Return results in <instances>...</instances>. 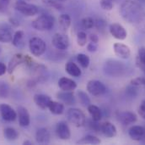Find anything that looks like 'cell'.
Here are the masks:
<instances>
[{"instance_id":"22","label":"cell","mask_w":145,"mask_h":145,"mask_svg":"<svg viewBox=\"0 0 145 145\" xmlns=\"http://www.w3.org/2000/svg\"><path fill=\"white\" fill-rule=\"evenodd\" d=\"M101 132L106 138H109L116 137V133H117V130H116V126L113 125L110 121H106L101 126Z\"/></svg>"},{"instance_id":"36","label":"cell","mask_w":145,"mask_h":145,"mask_svg":"<svg viewBox=\"0 0 145 145\" xmlns=\"http://www.w3.org/2000/svg\"><path fill=\"white\" fill-rule=\"evenodd\" d=\"M86 122H87V125L89 126V128L94 132H99L101 131V126L98 124V121H95L94 120H86Z\"/></svg>"},{"instance_id":"7","label":"cell","mask_w":145,"mask_h":145,"mask_svg":"<svg viewBox=\"0 0 145 145\" xmlns=\"http://www.w3.org/2000/svg\"><path fill=\"white\" fill-rule=\"evenodd\" d=\"M87 91L89 93L95 97H99L106 93V87L105 84L98 80H90L87 83Z\"/></svg>"},{"instance_id":"18","label":"cell","mask_w":145,"mask_h":145,"mask_svg":"<svg viewBox=\"0 0 145 145\" xmlns=\"http://www.w3.org/2000/svg\"><path fill=\"white\" fill-rule=\"evenodd\" d=\"M25 55L22 54H15L10 60L8 66V72L9 74L14 72V70L21 64L25 63Z\"/></svg>"},{"instance_id":"32","label":"cell","mask_w":145,"mask_h":145,"mask_svg":"<svg viewBox=\"0 0 145 145\" xmlns=\"http://www.w3.org/2000/svg\"><path fill=\"white\" fill-rule=\"evenodd\" d=\"M10 88L8 84L3 80H0V99H7L9 96Z\"/></svg>"},{"instance_id":"1","label":"cell","mask_w":145,"mask_h":145,"mask_svg":"<svg viewBox=\"0 0 145 145\" xmlns=\"http://www.w3.org/2000/svg\"><path fill=\"white\" fill-rule=\"evenodd\" d=\"M120 14L123 20L145 33V10L140 3L136 1L127 0L121 3Z\"/></svg>"},{"instance_id":"24","label":"cell","mask_w":145,"mask_h":145,"mask_svg":"<svg viewBox=\"0 0 145 145\" xmlns=\"http://www.w3.org/2000/svg\"><path fill=\"white\" fill-rule=\"evenodd\" d=\"M65 72L73 77H79L82 74L80 68L73 62H68L65 65Z\"/></svg>"},{"instance_id":"14","label":"cell","mask_w":145,"mask_h":145,"mask_svg":"<svg viewBox=\"0 0 145 145\" xmlns=\"http://www.w3.org/2000/svg\"><path fill=\"white\" fill-rule=\"evenodd\" d=\"M17 117L19 120V124L22 127H26L31 123V116L28 109L23 106H19L17 108Z\"/></svg>"},{"instance_id":"51","label":"cell","mask_w":145,"mask_h":145,"mask_svg":"<svg viewBox=\"0 0 145 145\" xmlns=\"http://www.w3.org/2000/svg\"><path fill=\"white\" fill-rule=\"evenodd\" d=\"M140 142L145 144V127H144V137H143V138H142V140H141Z\"/></svg>"},{"instance_id":"23","label":"cell","mask_w":145,"mask_h":145,"mask_svg":"<svg viewBox=\"0 0 145 145\" xmlns=\"http://www.w3.org/2000/svg\"><path fill=\"white\" fill-rule=\"evenodd\" d=\"M128 134L133 140L140 142L144 135V127L141 126H133L129 129Z\"/></svg>"},{"instance_id":"46","label":"cell","mask_w":145,"mask_h":145,"mask_svg":"<svg viewBox=\"0 0 145 145\" xmlns=\"http://www.w3.org/2000/svg\"><path fill=\"white\" fill-rule=\"evenodd\" d=\"M7 72H8V67L5 66V64L0 62V76L4 75Z\"/></svg>"},{"instance_id":"34","label":"cell","mask_w":145,"mask_h":145,"mask_svg":"<svg viewBox=\"0 0 145 145\" xmlns=\"http://www.w3.org/2000/svg\"><path fill=\"white\" fill-rule=\"evenodd\" d=\"M81 26L84 29H91L95 26V21L91 17H85L81 21Z\"/></svg>"},{"instance_id":"47","label":"cell","mask_w":145,"mask_h":145,"mask_svg":"<svg viewBox=\"0 0 145 145\" xmlns=\"http://www.w3.org/2000/svg\"><path fill=\"white\" fill-rule=\"evenodd\" d=\"M89 41L90 42H96L98 43L99 42V36H97L96 34H90L89 36Z\"/></svg>"},{"instance_id":"26","label":"cell","mask_w":145,"mask_h":145,"mask_svg":"<svg viewBox=\"0 0 145 145\" xmlns=\"http://www.w3.org/2000/svg\"><path fill=\"white\" fill-rule=\"evenodd\" d=\"M88 111L89 114L91 116V119L95 121H100L102 118V111L98 106L95 105H89L88 107Z\"/></svg>"},{"instance_id":"29","label":"cell","mask_w":145,"mask_h":145,"mask_svg":"<svg viewBox=\"0 0 145 145\" xmlns=\"http://www.w3.org/2000/svg\"><path fill=\"white\" fill-rule=\"evenodd\" d=\"M101 143V139L93 135H87L77 141L78 144H100Z\"/></svg>"},{"instance_id":"21","label":"cell","mask_w":145,"mask_h":145,"mask_svg":"<svg viewBox=\"0 0 145 145\" xmlns=\"http://www.w3.org/2000/svg\"><path fill=\"white\" fill-rule=\"evenodd\" d=\"M58 87L63 91H73L77 88V83L72 79L61 77L58 80Z\"/></svg>"},{"instance_id":"15","label":"cell","mask_w":145,"mask_h":145,"mask_svg":"<svg viewBox=\"0 0 145 145\" xmlns=\"http://www.w3.org/2000/svg\"><path fill=\"white\" fill-rule=\"evenodd\" d=\"M117 118H118V121L125 126L135 123L137 121V119H138L137 115L133 112H131V111L121 112L117 115Z\"/></svg>"},{"instance_id":"3","label":"cell","mask_w":145,"mask_h":145,"mask_svg":"<svg viewBox=\"0 0 145 145\" xmlns=\"http://www.w3.org/2000/svg\"><path fill=\"white\" fill-rule=\"evenodd\" d=\"M55 19L49 14H42L31 22V26L34 29L40 32L50 31L54 26Z\"/></svg>"},{"instance_id":"53","label":"cell","mask_w":145,"mask_h":145,"mask_svg":"<svg viewBox=\"0 0 145 145\" xmlns=\"http://www.w3.org/2000/svg\"><path fill=\"white\" fill-rule=\"evenodd\" d=\"M0 53H1V48H0Z\"/></svg>"},{"instance_id":"42","label":"cell","mask_w":145,"mask_h":145,"mask_svg":"<svg viewBox=\"0 0 145 145\" xmlns=\"http://www.w3.org/2000/svg\"><path fill=\"white\" fill-rule=\"evenodd\" d=\"M106 22L102 19H98L95 21V26L99 30H103L106 27Z\"/></svg>"},{"instance_id":"50","label":"cell","mask_w":145,"mask_h":145,"mask_svg":"<svg viewBox=\"0 0 145 145\" xmlns=\"http://www.w3.org/2000/svg\"><path fill=\"white\" fill-rule=\"evenodd\" d=\"M25 145H31V144H32V142H31V141H29V140H25V141H24V143H23Z\"/></svg>"},{"instance_id":"27","label":"cell","mask_w":145,"mask_h":145,"mask_svg":"<svg viewBox=\"0 0 145 145\" xmlns=\"http://www.w3.org/2000/svg\"><path fill=\"white\" fill-rule=\"evenodd\" d=\"M3 137L8 141L12 142V141H14L18 138L19 132L15 128L11 127V126H8V127L4 128V130H3Z\"/></svg>"},{"instance_id":"44","label":"cell","mask_w":145,"mask_h":145,"mask_svg":"<svg viewBox=\"0 0 145 145\" xmlns=\"http://www.w3.org/2000/svg\"><path fill=\"white\" fill-rule=\"evenodd\" d=\"M138 115H140V117L145 120V99L142 101L140 106L138 107Z\"/></svg>"},{"instance_id":"49","label":"cell","mask_w":145,"mask_h":145,"mask_svg":"<svg viewBox=\"0 0 145 145\" xmlns=\"http://www.w3.org/2000/svg\"><path fill=\"white\" fill-rule=\"evenodd\" d=\"M9 22H10V24L13 25L14 26H20V22H19L16 19H14V18H9Z\"/></svg>"},{"instance_id":"25","label":"cell","mask_w":145,"mask_h":145,"mask_svg":"<svg viewBox=\"0 0 145 145\" xmlns=\"http://www.w3.org/2000/svg\"><path fill=\"white\" fill-rule=\"evenodd\" d=\"M25 33L23 31H17L14 32L13 35V39H12V43L14 47L22 48L25 47Z\"/></svg>"},{"instance_id":"2","label":"cell","mask_w":145,"mask_h":145,"mask_svg":"<svg viewBox=\"0 0 145 145\" xmlns=\"http://www.w3.org/2000/svg\"><path fill=\"white\" fill-rule=\"evenodd\" d=\"M127 71V66L119 60L109 59L103 65V72L110 77L123 76Z\"/></svg>"},{"instance_id":"37","label":"cell","mask_w":145,"mask_h":145,"mask_svg":"<svg viewBox=\"0 0 145 145\" xmlns=\"http://www.w3.org/2000/svg\"><path fill=\"white\" fill-rule=\"evenodd\" d=\"M100 5H101V9H103L104 10L110 11L113 9V6H114L113 0H101Z\"/></svg>"},{"instance_id":"13","label":"cell","mask_w":145,"mask_h":145,"mask_svg":"<svg viewBox=\"0 0 145 145\" xmlns=\"http://www.w3.org/2000/svg\"><path fill=\"white\" fill-rule=\"evenodd\" d=\"M113 50L115 54L122 60H127L131 56V49L126 44L121 42H116L113 45Z\"/></svg>"},{"instance_id":"12","label":"cell","mask_w":145,"mask_h":145,"mask_svg":"<svg viewBox=\"0 0 145 145\" xmlns=\"http://www.w3.org/2000/svg\"><path fill=\"white\" fill-rule=\"evenodd\" d=\"M110 33L114 38L117 40H125L127 36V32L126 29L118 23H113L109 27Z\"/></svg>"},{"instance_id":"4","label":"cell","mask_w":145,"mask_h":145,"mask_svg":"<svg viewBox=\"0 0 145 145\" xmlns=\"http://www.w3.org/2000/svg\"><path fill=\"white\" fill-rule=\"evenodd\" d=\"M67 120L77 127H81L86 123V116L82 110L77 108H70L66 112Z\"/></svg>"},{"instance_id":"19","label":"cell","mask_w":145,"mask_h":145,"mask_svg":"<svg viewBox=\"0 0 145 145\" xmlns=\"http://www.w3.org/2000/svg\"><path fill=\"white\" fill-rule=\"evenodd\" d=\"M33 99L36 106L41 109H46V108H48L49 104L52 101L50 96L43 93H37L34 96Z\"/></svg>"},{"instance_id":"17","label":"cell","mask_w":145,"mask_h":145,"mask_svg":"<svg viewBox=\"0 0 145 145\" xmlns=\"http://www.w3.org/2000/svg\"><path fill=\"white\" fill-rule=\"evenodd\" d=\"M13 29L8 24L0 26V42H11L13 39Z\"/></svg>"},{"instance_id":"6","label":"cell","mask_w":145,"mask_h":145,"mask_svg":"<svg viewBox=\"0 0 145 145\" xmlns=\"http://www.w3.org/2000/svg\"><path fill=\"white\" fill-rule=\"evenodd\" d=\"M29 48L31 53L36 57L43 55L46 51V43L40 37H32L29 42Z\"/></svg>"},{"instance_id":"16","label":"cell","mask_w":145,"mask_h":145,"mask_svg":"<svg viewBox=\"0 0 145 145\" xmlns=\"http://www.w3.org/2000/svg\"><path fill=\"white\" fill-rule=\"evenodd\" d=\"M36 141L40 144H48L51 142V134L47 128L40 127L36 132Z\"/></svg>"},{"instance_id":"31","label":"cell","mask_w":145,"mask_h":145,"mask_svg":"<svg viewBox=\"0 0 145 145\" xmlns=\"http://www.w3.org/2000/svg\"><path fill=\"white\" fill-rule=\"evenodd\" d=\"M78 100H79V103L82 106L84 107H88L89 105H91V101H90V99L89 97V95L82 91V90H79L78 91Z\"/></svg>"},{"instance_id":"33","label":"cell","mask_w":145,"mask_h":145,"mask_svg":"<svg viewBox=\"0 0 145 145\" xmlns=\"http://www.w3.org/2000/svg\"><path fill=\"white\" fill-rule=\"evenodd\" d=\"M77 61L79 63L81 67L84 69H87L90 63V60H89V56L86 55L85 54H78L77 55Z\"/></svg>"},{"instance_id":"40","label":"cell","mask_w":145,"mask_h":145,"mask_svg":"<svg viewBox=\"0 0 145 145\" xmlns=\"http://www.w3.org/2000/svg\"><path fill=\"white\" fill-rule=\"evenodd\" d=\"M138 87L136 86H133V85H130L127 87L126 89V93L127 94H128L130 97H136L137 94H138Z\"/></svg>"},{"instance_id":"20","label":"cell","mask_w":145,"mask_h":145,"mask_svg":"<svg viewBox=\"0 0 145 145\" xmlns=\"http://www.w3.org/2000/svg\"><path fill=\"white\" fill-rule=\"evenodd\" d=\"M57 98L67 105H72L75 104V97L72 91H60L57 93Z\"/></svg>"},{"instance_id":"35","label":"cell","mask_w":145,"mask_h":145,"mask_svg":"<svg viewBox=\"0 0 145 145\" xmlns=\"http://www.w3.org/2000/svg\"><path fill=\"white\" fill-rule=\"evenodd\" d=\"M87 35L84 32H78L77 34V43L80 47H84L87 42Z\"/></svg>"},{"instance_id":"38","label":"cell","mask_w":145,"mask_h":145,"mask_svg":"<svg viewBox=\"0 0 145 145\" xmlns=\"http://www.w3.org/2000/svg\"><path fill=\"white\" fill-rule=\"evenodd\" d=\"M44 3H46L47 5L57 9V10H61L63 9V5L59 3V1H55V0H44Z\"/></svg>"},{"instance_id":"11","label":"cell","mask_w":145,"mask_h":145,"mask_svg":"<svg viewBox=\"0 0 145 145\" xmlns=\"http://www.w3.org/2000/svg\"><path fill=\"white\" fill-rule=\"evenodd\" d=\"M56 134L62 140H69L71 138V131L67 122L62 121L56 126Z\"/></svg>"},{"instance_id":"45","label":"cell","mask_w":145,"mask_h":145,"mask_svg":"<svg viewBox=\"0 0 145 145\" xmlns=\"http://www.w3.org/2000/svg\"><path fill=\"white\" fill-rule=\"evenodd\" d=\"M11 0H0V12H3L6 10Z\"/></svg>"},{"instance_id":"41","label":"cell","mask_w":145,"mask_h":145,"mask_svg":"<svg viewBox=\"0 0 145 145\" xmlns=\"http://www.w3.org/2000/svg\"><path fill=\"white\" fill-rule=\"evenodd\" d=\"M131 84L133 86H136V87L144 86V85H145V77L138 76V77L133 78L131 81Z\"/></svg>"},{"instance_id":"8","label":"cell","mask_w":145,"mask_h":145,"mask_svg":"<svg viewBox=\"0 0 145 145\" xmlns=\"http://www.w3.org/2000/svg\"><path fill=\"white\" fill-rule=\"evenodd\" d=\"M52 43L53 47L59 51H65L69 47V38L66 34L56 33L52 36Z\"/></svg>"},{"instance_id":"43","label":"cell","mask_w":145,"mask_h":145,"mask_svg":"<svg viewBox=\"0 0 145 145\" xmlns=\"http://www.w3.org/2000/svg\"><path fill=\"white\" fill-rule=\"evenodd\" d=\"M87 50L90 53H95L98 50V43L90 42L87 45Z\"/></svg>"},{"instance_id":"39","label":"cell","mask_w":145,"mask_h":145,"mask_svg":"<svg viewBox=\"0 0 145 145\" xmlns=\"http://www.w3.org/2000/svg\"><path fill=\"white\" fill-rule=\"evenodd\" d=\"M136 61L145 64V47H140L138 50V56Z\"/></svg>"},{"instance_id":"10","label":"cell","mask_w":145,"mask_h":145,"mask_svg":"<svg viewBox=\"0 0 145 145\" xmlns=\"http://www.w3.org/2000/svg\"><path fill=\"white\" fill-rule=\"evenodd\" d=\"M0 115L5 121H14L17 118V112L7 104L0 105Z\"/></svg>"},{"instance_id":"52","label":"cell","mask_w":145,"mask_h":145,"mask_svg":"<svg viewBox=\"0 0 145 145\" xmlns=\"http://www.w3.org/2000/svg\"><path fill=\"white\" fill-rule=\"evenodd\" d=\"M57 1H64V0H57Z\"/></svg>"},{"instance_id":"9","label":"cell","mask_w":145,"mask_h":145,"mask_svg":"<svg viewBox=\"0 0 145 145\" xmlns=\"http://www.w3.org/2000/svg\"><path fill=\"white\" fill-rule=\"evenodd\" d=\"M31 67V71H32V80L31 82H33V84L35 85L37 82H42L45 81L47 78V71L46 68L44 66L41 65H33Z\"/></svg>"},{"instance_id":"30","label":"cell","mask_w":145,"mask_h":145,"mask_svg":"<svg viewBox=\"0 0 145 145\" xmlns=\"http://www.w3.org/2000/svg\"><path fill=\"white\" fill-rule=\"evenodd\" d=\"M58 23L62 30L68 31L71 26V18L67 14H63L58 18Z\"/></svg>"},{"instance_id":"5","label":"cell","mask_w":145,"mask_h":145,"mask_svg":"<svg viewBox=\"0 0 145 145\" xmlns=\"http://www.w3.org/2000/svg\"><path fill=\"white\" fill-rule=\"evenodd\" d=\"M14 8L19 13L27 17L34 16L39 12V8L36 5L33 3H29L23 0H18L15 3Z\"/></svg>"},{"instance_id":"48","label":"cell","mask_w":145,"mask_h":145,"mask_svg":"<svg viewBox=\"0 0 145 145\" xmlns=\"http://www.w3.org/2000/svg\"><path fill=\"white\" fill-rule=\"evenodd\" d=\"M136 65L145 74V64L144 63H141V62H138V61H136Z\"/></svg>"},{"instance_id":"28","label":"cell","mask_w":145,"mask_h":145,"mask_svg":"<svg viewBox=\"0 0 145 145\" xmlns=\"http://www.w3.org/2000/svg\"><path fill=\"white\" fill-rule=\"evenodd\" d=\"M48 109L50 110V112L53 115H62L64 112V105L62 103L57 102V101H51V103L49 104Z\"/></svg>"}]
</instances>
